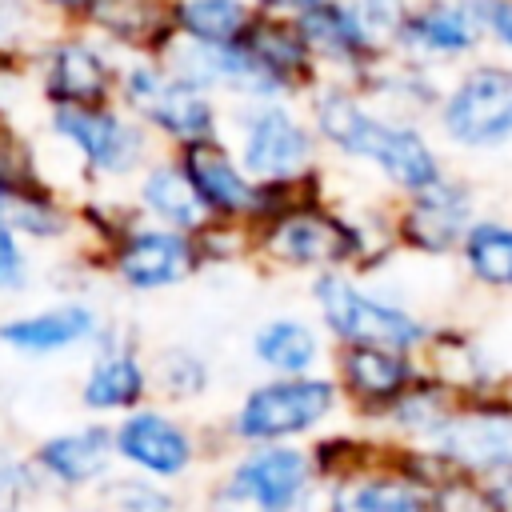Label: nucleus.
I'll return each instance as SVG.
<instances>
[{
    "label": "nucleus",
    "instance_id": "obj_1",
    "mask_svg": "<svg viewBox=\"0 0 512 512\" xmlns=\"http://www.w3.org/2000/svg\"><path fill=\"white\" fill-rule=\"evenodd\" d=\"M312 128L344 160L380 176L388 192L412 196L448 172V148L432 120H412L376 108L352 80H320L312 92Z\"/></svg>",
    "mask_w": 512,
    "mask_h": 512
},
{
    "label": "nucleus",
    "instance_id": "obj_2",
    "mask_svg": "<svg viewBox=\"0 0 512 512\" xmlns=\"http://www.w3.org/2000/svg\"><path fill=\"white\" fill-rule=\"evenodd\" d=\"M432 128L448 152L508 156L512 152V60L484 52L448 72Z\"/></svg>",
    "mask_w": 512,
    "mask_h": 512
},
{
    "label": "nucleus",
    "instance_id": "obj_3",
    "mask_svg": "<svg viewBox=\"0 0 512 512\" xmlns=\"http://www.w3.org/2000/svg\"><path fill=\"white\" fill-rule=\"evenodd\" d=\"M312 304L320 312L324 332L336 344H380V348L420 352L436 324L408 300L368 288L360 280V272H348V268L316 272Z\"/></svg>",
    "mask_w": 512,
    "mask_h": 512
},
{
    "label": "nucleus",
    "instance_id": "obj_4",
    "mask_svg": "<svg viewBox=\"0 0 512 512\" xmlns=\"http://www.w3.org/2000/svg\"><path fill=\"white\" fill-rule=\"evenodd\" d=\"M340 404L344 396L336 376H324V372L276 376L244 396L236 428L248 444H292L324 428L340 412Z\"/></svg>",
    "mask_w": 512,
    "mask_h": 512
},
{
    "label": "nucleus",
    "instance_id": "obj_5",
    "mask_svg": "<svg viewBox=\"0 0 512 512\" xmlns=\"http://www.w3.org/2000/svg\"><path fill=\"white\" fill-rule=\"evenodd\" d=\"M484 212V192L464 172H444L436 184L400 196L396 204V240L400 252L420 260H456L464 232Z\"/></svg>",
    "mask_w": 512,
    "mask_h": 512
},
{
    "label": "nucleus",
    "instance_id": "obj_6",
    "mask_svg": "<svg viewBox=\"0 0 512 512\" xmlns=\"http://www.w3.org/2000/svg\"><path fill=\"white\" fill-rule=\"evenodd\" d=\"M420 352L380 348V344H336L332 376L340 384L344 404L368 424H384L400 396L420 380Z\"/></svg>",
    "mask_w": 512,
    "mask_h": 512
},
{
    "label": "nucleus",
    "instance_id": "obj_7",
    "mask_svg": "<svg viewBox=\"0 0 512 512\" xmlns=\"http://www.w3.org/2000/svg\"><path fill=\"white\" fill-rule=\"evenodd\" d=\"M392 52L440 72H456L460 64L484 56L488 36L476 0H416Z\"/></svg>",
    "mask_w": 512,
    "mask_h": 512
},
{
    "label": "nucleus",
    "instance_id": "obj_8",
    "mask_svg": "<svg viewBox=\"0 0 512 512\" xmlns=\"http://www.w3.org/2000/svg\"><path fill=\"white\" fill-rule=\"evenodd\" d=\"M432 448L460 472L496 476L512 464V400L508 392L468 396L456 404L448 424L436 432Z\"/></svg>",
    "mask_w": 512,
    "mask_h": 512
},
{
    "label": "nucleus",
    "instance_id": "obj_9",
    "mask_svg": "<svg viewBox=\"0 0 512 512\" xmlns=\"http://www.w3.org/2000/svg\"><path fill=\"white\" fill-rule=\"evenodd\" d=\"M316 484L312 452L296 444H256L232 472L228 500H240L244 512H300Z\"/></svg>",
    "mask_w": 512,
    "mask_h": 512
},
{
    "label": "nucleus",
    "instance_id": "obj_10",
    "mask_svg": "<svg viewBox=\"0 0 512 512\" xmlns=\"http://www.w3.org/2000/svg\"><path fill=\"white\" fill-rule=\"evenodd\" d=\"M420 364L440 384H448L460 400L504 392L508 376H512V368L500 360V352L468 324H432V336L420 348Z\"/></svg>",
    "mask_w": 512,
    "mask_h": 512
},
{
    "label": "nucleus",
    "instance_id": "obj_11",
    "mask_svg": "<svg viewBox=\"0 0 512 512\" xmlns=\"http://www.w3.org/2000/svg\"><path fill=\"white\" fill-rule=\"evenodd\" d=\"M316 128L284 104H260L244 120V172L256 180L300 176L316 164Z\"/></svg>",
    "mask_w": 512,
    "mask_h": 512
},
{
    "label": "nucleus",
    "instance_id": "obj_12",
    "mask_svg": "<svg viewBox=\"0 0 512 512\" xmlns=\"http://www.w3.org/2000/svg\"><path fill=\"white\" fill-rule=\"evenodd\" d=\"M296 24H300L312 56L320 60V68L340 72V80L356 84L388 56V48H380L372 40V32L364 28L352 0H320L308 12H300Z\"/></svg>",
    "mask_w": 512,
    "mask_h": 512
},
{
    "label": "nucleus",
    "instance_id": "obj_13",
    "mask_svg": "<svg viewBox=\"0 0 512 512\" xmlns=\"http://www.w3.org/2000/svg\"><path fill=\"white\" fill-rule=\"evenodd\" d=\"M124 96L132 108H140L152 124L180 140H204L212 132V108L200 96V84L184 76H160L152 68H136L124 80Z\"/></svg>",
    "mask_w": 512,
    "mask_h": 512
},
{
    "label": "nucleus",
    "instance_id": "obj_14",
    "mask_svg": "<svg viewBox=\"0 0 512 512\" xmlns=\"http://www.w3.org/2000/svg\"><path fill=\"white\" fill-rule=\"evenodd\" d=\"M444 84H448V72L428 68V64H420L412 56H400V52H388L364 80H356V88L376 108L396 112V116H412V120H432L436 116Z\"/></svg>",
    "mask_w": 512,
    "mask_h": 512
},
{
    "label": "nucleus",
    "instance_id": "obj_15",
    "mask_svg": "<svg viewBox=\"0 0 512 512\" xmlns=\"http://www.w3.org/2000/svg\"><path fill=\"white\" fill-rule=\"evenodd\" d=\"M300 512H428V492L384 464L336 484H320Z\"/></svg>",
    "mask_w": 512,
    "mask_h": 512
},
{
    "label": "nucleus",
    "instance_id": "obj_16",
    "mask_svg": "<svg viewBox=\"0 0 512 512\" xmlns=\"http://www.w3.org/2000/svg\"><path fill=\"white\" fill-rule=\"evenodd\" d=\"M52 128L64 140H72L88 156V164H96L104 172H128L144 148L140 132L128 120H120L104 108H92V104H60V112L52 116Z\"/></svg>",
    "mask_w": 512,
    "mask_h": 512
},
{
    "label": "nucleus",
    "instance_id": "obj_17",
    "mask_svg": "<svg viewBox=\"0 0 512 512\" xmlns=\"http://www.w3.org/2000/svg\"><path fill=\"white\" fill-rule=\"evenodd\" d=\"M460 276L484 296H512V212L484 208L460 240Z\"/></svg>",
    "mask_w": 512,
    "mask_h": 512
},
{
    "label": "nucleus",
    "instance_id": "obj_18",
    "mask_svg": "<svg viewBox=\"0 0 512 512\" xmlns=\"http://www.w3.org/2000/svg\"><path fill=\"white\" fill-rule=\"evenodd\" d=\"M116 448H120L124 460H132L148 476H180L188 468V460H192L188 436L160 412L128 416L120 424V432H116Z\"/></svg>",
    "mask_w": 512,
    "mask_h": 512
},
{
    "label": "nucleus",
    "instance_id": "obj_19",
    "mask_svg": "<svg viewBox=\"0 0 512 512\" xmlns=\"http://www.w3.org/2000/svg\"><path fill=\"white\" fill-rule=\"evenodd\" d=\"M196 264V252L184 236L176 232H136L124 240L120 248V276L132 284V288H160V284H176L184 272H192Z\"/></svg>",
    "mask_w": 512,
    "mask_h": 512
},
{
    "label": "nucleus",
    "instance_id": "obj_20",
    "mask_svg": "<svg viewBox=\"0 0 512 512\" xmlns=\"http://www.w3.org/2000/svg\"><path fill=\"white\" fill-rule=\"evenodd\" d=\"M184 172H188L192 188L200 192L204 208H212L220 216L240 212V208H252L256 184H248V176L208 136L204 140H188V148H184Z\"/></svg>",
    "mask_w": 512,
    "mask_h": 512
},
{
    "label": "nucleus",
    "instance_id": "obj_21",
    "mask_svg": "<svg viewBox=\"0 0 512 512\" xmlns=\"http://www.w3.org/2000/svg\"><path fill=\"white\" fill-rule=\"evenodd\" d=\"M460 396L440 384L432 372H420V380L400 396V404L388 412V420L380 424L388 436L396 440H412V444H432L436 432L448 424V416L456 412Z\"/></svg>",
    "mask_w": 512,
    "mask_h": 512
},
{
    "label": "nucleus",
    "instance_id": "obj_22",
    "mask_svg": "<svg viewBox=\"0 0 512 512\" xmlns=\"http://www.w3.org/2000/svg\"><path fill=\"white\" fill-rule=\"evenodd\" d=\"M92 328H96L92 308H84V304H56L48 312L20 316V320L4 324L0 340L12 344V348H24V352H60V348H72V344L88 340Z\"/></svg>",
    "mask_w": 512,
    "mask_h": 512
},
{
    "label": "nucleus",
    "instance_id": "obj_23",
    "mask_svg": "<svg viewBox=\"0 0 512 512\" xmlns=\"http://www.w3.org/2000/svg\"><path fill=\"white\" fill-rule=\"evenodd\" d=\"M252 352L276 376H304L316 372V364L324 360V336L296 316H280L256 332Z\"/></svg>",
    "mask_w": 512,
    "mask_h": 512
},
{
    "label": "nucleus",
    "instance_id": "obj_24",
    "mask_svg": "<svg viewBox=\"0 0 512 512\" xmlns=\"http://www.w3.org/2000/svg\"><path fill=\"white\" fill-rule=\"evenodd\" d=\"M108 452H112V436L104 428H76V432L52 436L36 452V460L48 476H56L64 484H84V480L104 472Z\"/></svg>",
    "mask_w": 512,
    "mask_h": 512
},
{
    "label": "nucleus",
    "instance_id": "obj_25",
    "mask_svg": "<svg viewBox=\"0 0 512 512\" xmlns=\"http://www.w3.org/2000/svg\"><path fill=\"white\" fill-rule=\"evenodd\" d=\"M48 92L60 104H96L108 92V64L88 44H60L48 60Z\"/></svg>",
    "mask_w": 512,
    "mask_h": 512
},
{
    "label": "nucleus",
    "instance_id": "obj_26",
    "mask_svg": "<svg viewBox=\"0 0 512 512\" xmlns=\"http://www.w3.org/2000/svg\"><path fill=\"white\" fill-rule=\"evenodd\" d=\"M88 16L132 48H160L168 40V16L156 0H88Z\"/></svg>",
    "mask_w": 512,
    "mask_h": 512
},
{
    "label": "nucleus",
    "instance_id": "obj_27",
    "mask_svg": "<svg viewBox=\"0 0 512 512\" xmlns=\"http://www.w3.org/2000/svg\"><path fill=\"white\" fill-rule=\"evenodd\" d=\"M144 392V372L128 352H108L92 364L84 380V404L88 408H128Z\"/></svg>",
    "mask_w": 512,
    "mask_h": 512
},
{
    "label": "nucleus",
    "instance_id": "obj_28",
    "mask_svg": "<svg viewBox=\"0 0 512 512\" xmlns=\"http://www.w3.org/2000/svg\"><path fill=\"white\" fill-rule=\"evenodd\" d=\"M144 204H148L152 216H160L172 228H196L200 224V208H204V200L192 188L188 172H176V168H156L144 180Z\"/></svg>",
    "mask_w": 512,
    "mask_h": 512
},
{
    "label": "nucleus",
    "instance_id": "obj_29",
    "mask_svg": "<svg viewBox=\"0 0 512 512\" xmlns=\"http://www.w3.org/2000/svg\"><path fill=\"white\" fill-rule=\"evenodd\" d=\"M176 12L180 28L204 44H236L252 20L240 0H184Z\"/></svg>",
    "mask_w": 512,
    "mask_h": 512
},
{
    "label": "nucleus",
    "instance_id": "obj_30",
    "mask_svg": "<svg viewBox=\"0 0 512 512\" xmlns=\"http://www.w3.org/2000/svg\"><path fill=\"white\" fill-rule=\"evenodd\" d=\"M428 512H504V504L488 476L452 468L428 488Z\"/></svg>",
    "mask_w": 512,
    "mask_h": 512
},
{
    "label": "nucleus",
    "instance_id": "obj_31",
    "mask_svg": "<svg viewBox=\"0 0 512 512\" xmlns=\"http://www.w3.org/2000/svg\"><path fill=\"white\" fill-rule=\"evenodd\" d=\"M356 4V12H360V20H364V28L372 32V40L380 44V48H396V40H400V32H404V20H408V12H412V4L416 0H352Z\"/></svg>",
    "mask_w": 512,
    "mask_h": 512
},
{
    "label": "nucleus",
    "instance_id": "obj_32",
    "mask_svg": "<svg viewBox=\"0 0 512 512\" xmlns=\"http://www.w3.org/2000/svg\"><path fill=\"white\" fill-rule=\"evenodd\" d=\"M4 220L16 224V228H24V232H32V236H56L64 228V216L48 200H40L32 192H8Z\"/></svg>",
    "mask_w": 512,
    "mask_h": 512
},
{
    "label": "nucleus",
    "instance_id": "obj_33",
    "mask_svg": "<svg viewBox=\"0 0 512 512\" xmlns=\"http://www.w3.org/2000/svg\"><path fill=\"white\" fill-rule=\"evenodd\" d=\"M0 188L4 192H32L36 188V168H32V152L20 136H12L8 128H0Z\"/></svg>",
    "mask_w": 512,
    "mask_h": 512
},
{
    "label": "nucleus",
    "instance_id": "obj_34",
    "mask_svg": "<svg viewBox=\"0 0 512 512\" xmlns=\"http://www.w3.org/2000/svg\"><path fill=\"white\" fill-rule=\"evenodd\" d=\"M160 384L172 396H192L204 388V364L188 352H164L160 356Z\"/></svg>",
    "mask_w": 512,
    "mask_h": 512
},
{
    "label": "nucleus",
    "instance_id": "obj_35",
    "mask_svg": "<svg viewBox=\"0 0 512 512\" xmlns=\"http://www.w3.org/2000/svg\"><path fill=\"white\" fill-rule=\"evenodd\" d=\"M476 8L484 20L488 52L512 60V0H476Z\"/></svg>",
    "mask_w": 512,
    "mask_h": 512
},
{
    "label": "nucleus",
    "instance_id": "obj_36",
    "mask_svg": "<svg viewBox=\"0 0 512 512\" xmlns=\"http://www.w3.org/2000/svg\"><path fill=\"white\" fill-rule=\"evenodd\" d=\"M112 504L120 512H176L172 508V496H164L160 488H148V484H112Z\"/></svg>",
    "mask_w": 512,
    "mask_h": 512
},
{
    "label": "nucleus",
    "instance_id": "obj_37",
    "mask_svg": "<svg viewBox=\"0 0 512 512\" xmlns=\"http://www.w3.org/2000/svg\"><path fill=\"white\" fill-rule=\"evenodd\" d=\"M24 492H28V476H24V468H20L16 460L0 456V512H16L20 500H24Z\"/></svg>",
    "mask_w": 512,
    "mask_h": 512
},
{
    "label": "nucleus",
    "instance_id": "obj_38",
    "mask_svg": "<svg viewBox=\"0 0 512 512\" xmlns=\"http://www.w3.org/2000/svg\"><path fill=\"white\" fill-rule=\"evenodd\" d=\"M16 284H24V256L12 232L0 224V288H16Z\"/></svg>",
    "mask_w": 512,
    "mask_h": 512
},
{
    "label": "nucleus",
    "instance_id": "obj_39",
    "mask_svg": "<svg viewBox=\"0 0 512 512\" xmlns=\"http://www.w3.org/2000/svg\"><path fill=\"white\" fill-rule=\"evenodd\" d=\"M492 480V488H496V496H500V504H504V512H512V464L508 468H500L496 476H488Z\"/></svg>",
    "mask_w": 512,
    "mask_h": 512
},
{
    "label": "nucleus",
    "instance_id": "obj_40",
    "mask_svg": "<svg viewBox=\"0 0 512 512\" xmlns=\"http://www.w3.org/2000/svg\"><path fill=\"white\" fill-rule=\"evenodd\" d=\"M260 4H264L268 12H284V16L292 12V16H300V12H308V8L320 4V0H260Z\"/></svg>",
    "mask_w": 512,
    "mask_h": 512
},
{
    "label": "nucleus",
    "instance_id": "obj_41",
    "mask_svg": "<svg viewBox=\"0 0 512 512\" xmlns=\"http://www.w3.org/2000/svg\"><path fill=\"white\" fill-rule=\"evenodd\" d=\"M48 4H60V8H76V4H88V0H48Z\"/></svg>",
    "mask_w": 512,
    "mask_h": 512
},
{
    "label": "nucleus",
    "instance_id": "obj_42",
    "mask_svg": "<svg viewBox=\"0 0 512 512\" xmlns=\"http://www.w3.org/2000/svg\"><path fill=\"white\" fill-rule=\"evenodd\" d=\"M4 204H8V192L0 188V224H4Z\"/></svg>",
    "mask_w": 512,
    "mask_h": 512
},
{
    "label": "nucleus",
    "instance_id": "obj_43",
    "mask_svg": "<svg viewBox=\"0 0 512 512\" xmlns=\"http://www.w3.org/2000/svg\"><path fill=\"white\" fill-rule=\"evenodd\" d=\"M504 392H508V400H512V376H508V388H504Z\"/></svg>",
    "mask_w": 512,
    "mask_h": 512
}]
</instances>
